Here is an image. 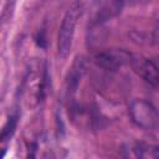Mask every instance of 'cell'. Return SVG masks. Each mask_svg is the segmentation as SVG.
Here are the masks:
<instances>
[{"label":"cell","instance_id":"obj_6","mask_svg":"<svg viewBox=\"0 0 159 159\" xmlns=\"http://www.w3.org/2000/svg\"><path fill=\"white\" fill-rule=\"evenodd\" d=\"M125 159H159L158 148L150 144L129 145V148L125 149Z\"/></svg>","mask_w":159,"mask_h":159},{"label":"cell","instance_id":"obj_5","mask_svg":"<svg viewBox=\"0 0 159 159\" xmlns=\"http://www.w3.org/2000/svg\"><path fill=\"white\" fill-rule=\"evenodd\" d=\"M129 65L147 83L153 87L158 86V67L152 60L133 55Z\"/></svg>","mask_w":159,"mask_h":159},{"label":"cell","instance_id":"obj_3","mask_svg":"<svg viewBox=\"0 0 159 159\" xmlns=\"http://www.w3.org/2000/svg\"><path fill=\"white\" fill-rule=\"evenodd\" d=\"M129 116L139 128L152 130L158 127V112L155 107L145 99H134L129 104Z\"/></svg>","mask_w":159,"mask_h":159},{"label":"cell","instance_id":"obj_9","mask_svg":"<svg viewBox=\"0 0 159 159\" xmlns=\"http://www.w3.org/2000/svg\"><path fill=\"white\" fill-rule=\"evenodd\" d=\"M36 41H37V43H39L41 47H45V42H46V40H45V35H43V31L39 32V36H37Z\"/></svg>","mask_w":159,"mask_h":159},{"label":"cell","instance_id":"obj_2","mask_svg":"<svg viewBox=\"0 0 159 159\" xmlns=\"http://www.w3.org/2000/svg\"><path fill=\"white\" fill-rule=\"evenodd\" d=\"M81 14H82V5L73 4L63 16L60 32H58V39H57V50L61 57H66L71 51L75 27Z\"/></svg>","mask_w":159,"mask_h":159},{"label":"cell","instance_id":"obj_7","mask_svg":"<svg viewBox=\"0 0 159 159\" xmlns=\"http://www.w3.org/2000/svg\"><path fill=\"white\" fill-rule=\"evenodd\" d=\"M122 9V2L120 1H106L98 4V11L96 15V24H101L112 16L117 15Z\"/></svg>","mask_w":159,"mask_h":159},{"label":"cell","instance_id":"obj_1","mask_svg":"<svg viewBox=\"0 0 159 159\" xmlns=\"http://www.w3.org/2000/svg\"><path fill=\"white\" fill-rule=\"evenodd\" d=\"M46 67L37 65L36 67H30L27 70L24 81V96L30 107H36L43 99L46 92Z\"/></svg>","mask_w":159,"mask_h":159},{"label":"cell","instance_id":"obj_4","mask_svg":"<svg viewBox=\"0 0 159 159\" xmlns=\"http://www.w3.org/2000/svg\"><path fill=\"white\" fill-rule=\"evenodd\" d=\"M132 53L119 50V48H111L106 51H99L94 55L93 61L97 66L108 70V71H117L124 65H129L132 60Z\"/></svg>","mask_w":159,"mask_h":159},{"label":"cell","instance_id":"obj_8","mask_svg":"<svg viewBox=\"0 0 159 159\" xmlns=\"http://www.w3.org/2000/svg\"><path fill=\"white\" fill-rule=\"evenodd\" d=\"M16 124H17V117L16 116H11L9 117L7 122L5 123V125L2 127V129L0 130V142L7 140L12 137L15 129H16Z\"/></svg>","mask_w":159,"mask_h":159},{"label":"cell","instance_id":"obj_10","mask_svg":"<svg viewBox=\"0 0 159 159\" xmlns=\"http://www.w3.org/2000/svg\"><path fill=\"white\" fill-rule=\"evenodd\" d=\"M5 153H6V149H5V148L0 149V159H4V155H5Z\"/></svg>","mask_w":159,"mask_h":159}]
</instances>
